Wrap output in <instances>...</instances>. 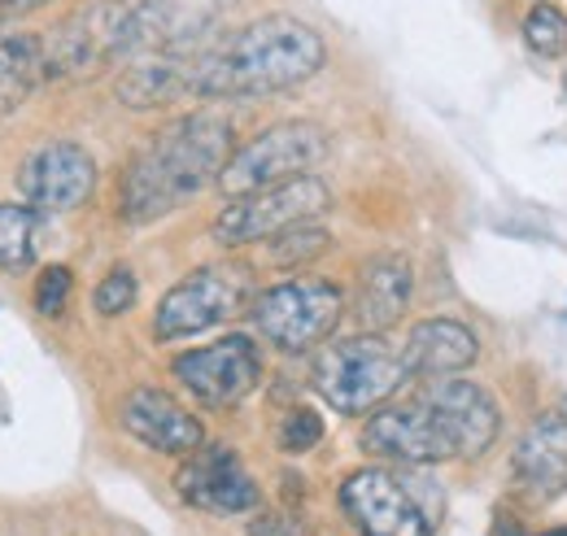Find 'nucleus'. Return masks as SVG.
<instances>
[{
    "label": "nucleus",
    "instance_id": "21",
    "mask_svg": "<svg viewBox=\"0 0 567 536\" xmlns=\"http://www.w3.org/2000/svg\"><path fill=\"white\" fill-rule=\"evenodd\" d=\"M40 83H44V40L0 35V123L13 118Z\"/></svg>",
    "mask_w": 567,
    "mask_h": 536
},
{
    "label": "nucleus",
    "instance_id": "24",
    "mask_svg": "<svg viewBox=\"0 0 567 536\" xmlns=\"http://www.w3.org/2000/svg\"><path fill=\"white\" fill-rule=\"evenodd\" d=\"M524 40H528V49H533L537 58H564L567 53V13L559 9V4H550V0L533 4L528 18H524Z\"/></svg>",
    "mask_w": 567,
    "mask_h": 536
},
{
    "label": "nucleus",
    "instance_id": "14",
    "mask_svg": "<svg viewBox=\"0 0 567 536\" xmlns=\"http://www.w3.org/2000/svg\"><path fill=\"white\" fill-rule=\"evenodd\" d=\"M420 402L445 427V436L454 445V458L489 454V445L497 441V427H502V414H497L494 393L485 384H472V380H458V375H441V380L424 384Z\"/></svg>",
    "mask_w": 567,
    "mask_h": 536
},
{
    "label": "nucleus",
    "instance_id": "3",
    "mask_svg": "<svg viewBox=\"0 0 567 536\" xmlns=\"http://www.w3.org/2000/svg\"><path fill=\"white\" fill-rule=\"evenodd\" d=\"M411 380L402 349H393L384 332H358L328 344L315 367L310 384L337 414H371L389 405Z\"/></svg>",
    "mask_w": 567,
    "mask_h": 536
},
{
    "label": "nucleus",
    "instance_id": "19",
    "mask_svg": "<svg viewBox=\"0 0 567 536\" xmlns=\"http://www.w3.org/2000/svg\"><path fill=\"white\" fill-rule=\"evenodd\" d=\"M402 358L411 367V375L420 380H441V375H458L481 358V340L467 323L458 319H424L406 332Z\"/></svg>",
    "mask_w": 567,
    "mask_h": 536
},
{
    "label": "nucleus",
    "instance_id": "27",
    "mask_svg": "<svg viewBox=\"0 0 567 536\" xmlns=\"http://www.w3.org/2000/svg\"><path fill=\"white\" fill-rule=\"evenodd\" d=\"M71 284H74V275H71V267H62V262L40 270V279H35V315L62 319V315H66V301H71Z\"/></svg>",
    "mask_w": 567,
    "mask_h": 536
},
{
    "label": "nucleus",
    "instance_id": "10",
    "mask_svg": "<svg viewBox=\"0 0 567 536\" xmlns=\"http://www.w3.org/2000/svg\"><path fill=\"white\" fill-rule=\"evenodd\" d=\"M171 375L202 405H236L262 384V353L249 336H223L206 349H188L171 362Z\"/></svg>",
    "mask_w": 567,
    "mask_h": 536
},
{
    "label": "nucleus",
    "instance_id": "15",
    "mask_svg": "<svg viewBox=\"0 0 567 536\" xmlns=\"http://www.w3.org/2000/svg\"><path fill=\"white\" fill-rule=\"evenodd\" d=\"M175 488L188 506L210 515H245L258 506V484L231 445H202L197 454H188Z\"/></svg>",
    "mask_w": 567,
    "mask_h": 536
},
{
    "label": "nucleus",
    "instance_id": "9",
    "mask_svg": "<svg viewBox=\"0 0 567 536\" xmlns=\"http://www.w3.org/2000/svg\"><path fill=\"white\" fill-rule=\"evenodd\" d=\"M341 511L358 536H432V511L402 471L358 467L341 480Z\"/></svg>",
    "mask_w": 567,
    "mask_h": 536
},
{
    "label": "nucleus",
    "instance_id": "18",
    "mask_svg": "<svg viewBox=\"0 0 567 536\" xmlns=\"http://www.w3.org/2000/svg\"><path fill=\"white\" fill-rule=\"evenodd\" d=\"M415 292V270L402 254H375L358 270L354 288V319L362 332H389L402 323Z\"/></svg>",
    "mask_w": 567,
    "mask_h": 536
},
{
    "label": "nucleus",
    "instance_id": "28",
    "mask_svg": "<svg viewBox=\"0 0 567 536\" xmlns=\"http://www.w3.org/2000/svg\"><path fill=\"white\" fill-rule=\"evenodd\" d=\"M249 536H315V533L297 515H288V511H267V515H258L249 524Z\"/></svg>",
    "mask_w": 567,
    "mask_h": 536
},
{
    "label": "nucleus",
    "instance_id": "5",
    "mask_svg": "<svg viewBox=\"0 0 567 536\" xmlns=\"http://www.w3.org/2000/svg\"><path fill=\"white\" fill-rule=\"evenodd\" d=\"M323 157H328V132L310 118H288V123H276L254 140H245L227 157V166L218 175V193L227 202H236V197L276 188L297 175H310Z\"/></svg>",
    "mask_w": 567,
    "mask_h": 536
},
{
    "label": "nucleus",
    "instance_id": "30",
    "mask_svg": "<svg viewBox=\"0 0 567 536\" xmlns=\"http://www.w3.org/2000/svg\"><path fill=\"white\" fill-rule=\"evenodd\" d=\"M546 536H567V528H559V533H546Z\"/></svg>",
    "mask_w": 567,
    "mask_h": 536
},
{
    "label": "nucleus",
    "instance_id": "8",
    "mask_svg": "<svg viewBox=\"0 0 567 536\" xmlns=\"http://www.w3.org/2000/svg\"><path fill=\"white\" fill-rule=\"evenodd\" d=\"M254 306L249 292V270L240 267H197L184 275L175 288H166V297L153 310V336L157 340H188L202 336L245 315Z\"/></svg>",
    "mask_w": 567,
    "mask_h": 536
},
{
    "label": "nucleus",
    "instance_id": "2",
    "mask_svg": "<svg viewBox=\"0 0 567 536\" xmlns=\"http://www.w3.org/2000/svg\"><path fill=\"white\" fill-rule=\"evenodd\" d=\"M236 132L231 118L197 110L184 114L175 123H166L162 132H153L141 148L132 153L123 179H118V218L123 223H157L166 214H175L188 197H197L202 188L218 184L227 157L236 153Z\"/></svg>",
    "mask_w": 567,
    "mask_h": 536
},
{
    "label": "nucleus",
    "instance_id": "11",
    "mask_svg": "<svg viewBox=\"0 0 567 536\" xmlns=\"http://www.w3.org/2000/svg\"><path fill=\"white\" fill-rule=\"evenodd\" d=\"M223 18V0H141L127 18V62L188 58L206 44Z\"/></svg>",
    "mask_w": 567,
    "mask_h": 536
},
{
    "label": "nucleus",
    "instance_id": "6",
    "mask_svg": "<svg viewBox=\"0 0 567 536\" xmlns=\"http://www.w3.org/2000/svg\"><path fill=\"white\" fill-rule=\"evenodd\" d=\"M127 0H92L44 31V83L92 79L101 70L127 62Z\"/></svg>",
    "mask_w": 567,
    "mask_h": 536
},
{
    "label": "nucleus",
    "instance_id": "16",
    "mask_svg": "<svg viewBox=\"0 0 567 536\" xmlns=\"http://www.w3.org/2000/svg\"><path fill=\"white\" fill-rule=\"evenodd\" d=\"M118 423L148 445L153 454H171V458H188L206 445V432H202V419L188 410L184 402H175L166 389H153L141 384L132 389L123 405H118Z\"/></svg>",
    "mask_w": 567,
    "mask_h": 536
},
{
    "label": "nucleus",
    "instance_id": "1",
    "mask_svg": "<svg viewBox=\"0 0 567 536\" xmlns=\"http://www.w3.org/2000/svg\"><path fill=\"white\" fill-rule=\"evenodd\" d=\"M323 62H328V44L310 22L292 13H267L193 53L188 92L202 101L271 96L315 79Z\"/></svg>",
    "mask_w": 567,
    "mask_h": 536
},
{
    "label": "nucleus",
    "instance_id": "31",
    "mask_svg": "<svg viewBox=\"0 0 567 536\" xmlns=\"http://www.w3.org/2000/svg\"><path fill=\"white\" fill-rule=\"evenodd\" d=\"M564 83H567V79H564Z\"/></svg>",
    "mask_w": 567,
    "mask_h": 536
},
{
    "label": "nucleus",
    "instance_id": "26",
    "mask_svg": "<svg viewBox=\"0 0 567 536\" xmlns=\"http://www.w3.org/2000/svg\"><path fill=\"white\" fill-rule=\"evenodd\" d=\"M319 441H323V419H319V410L297 405V410H288V414L280 419V450L284 454H310Z\"/></svg>",
    "mask_w": 567,
    "mask_h": 536
},
{
    "label": "nucleus",
    "instance_id": "25",
    "mask_svg": "<svg viewBox=\"0 0 567 536\" xmlns=\"http://www.w3.org/2000/svg\"><path fill=\"white\" fill-rule=\"evenodd\" d=\"M136 297H141L136 270L110 267L105 270V279L96 284V292H92V310H96L101 319H118V315H127V310L136 306Z\"/></svg>",
    "mask_w": 567,
    "mask_h": 536
},
{
    "label": "nucleus",
    "instance_id": "23",
    "mask_svg": "<svg viewBox=\"0 0 567 536\" xmlns=\"http://www.w3.org/2000/svg\"><path fill=\"white\" fill-rule=\"evenodd\" d=\"M328 245H332V236L319 223H301V227H288V231L267 240V262H276V267H301V262L328 254Z\"/></svg>",
    "mask_w": 567,
    "mask_h": 536
},
{
    "label": "nucleus",
    "instance_id": "29",
    "mask_svg": "<svg viewBox=\"0 0 567 536\" xmlns=\"http://www.w3.org/2000/svg\"><path fill=\"white\" fill-rule=\"evenodd\" d=\"M49 0H0V22H13V18H27L35 9H44Z\"/></svg>",
    "mask_w": 567,
    "mask_h": 536
},
{
    "label": "nucleus",
    "instance_id": "4",
    "mask_svg": "<svg viewBox=\"0 0 567 536\" xmlns=\"http://www.w3.org/2000/svg\"><path fill=\"white\" fill-rule=\"evenodd\" d=\"M258 336L280 353H310L346 319V292L319 275H292L262 288L249 306Z\"/></svg>",
    "mask_w": 567,
    "mask_h": 536
},
{
    "label": "nucleus",
    "instance_id": "22",
    "mask_svg": "<svg viewBox=\"0 0 567 536\" xmlns=\"http://www.w3.org/2000/svg\"><path fill=\"white\" fill-rule=\"evenodd\" d=\"M35 227L40 214L27 202H0V270H27L35 262Z\"/></svg>",
    "mask_w": 567,
    "mask_h": 536
},
{
    "label": "nucleus",
    "instance_id": "12",
    "mask_svg": "<svg viewBox=\"0 0 567 536\" xmlns=\"http://www.w3.org/2000/svg\"><path fill=\"white\" fill-rule=\"evenodd\" d=\"M96 188V162L74 140H49L27 153L18 171V193L35 214H71Z\"/></svg>",
    "mask_w": 567,
    "mask_h": 536
},
{
    "label": "nucleus",
    "instance_id": "7",
    "mask_svg": "<svg viewBox=\"0 0 567 536\" xmlns=\"http://www.w3.org/2000/svg\"><path fill=\"white\" fill-rule=\"evenodd\" d=\"M328 209H332V188L319 175H297L288 184L227 202V209L214 218L210 236L223 249H240V245H254V240H271L288 227L315 223Z\"/></svg>",
    "mask_w": 567,
    "mask_h": 536
},
{
    "label": "nucleus",
    "instance_id": "17",
    "mask_svg": "<svg viewBox=\"0 0 567 536\" xmlns=\"http://www.w3.org/2000/svg\"><path fill=\"white\" fill-rule=\"evenodd\" d=\"M515 484L533 497V502H550L567 488V414L546 410L528 423V432L515 445L511 458Z\"/></svg>",
    "mask_w": 567,
    "mask_h": 536
},
{
    "label": "nucleus",
    "instance_id": "13",
    "mask_svg": "<svg viewBox=\"0 0 567 536\" xmlns=\"http://www.w3.org/2000/svg\"><path fill=\"white\" fill-rule=\"evenodd\" d=\"M362 450L402 467H436L454 458V445L445 436V427L436 423V414L420 398L406 405H380L371 410L367 427H362Z\"/></svg>",
    "mask_w": 567,
    "mask_h": 536
},
{
    "label": "nucleus",
    "instance_id": "20",
    "mask_svg": "<svg viewBox=\"0 0 567 536\" xmlns=\"http://www.w3.org/2000/svg\"><path fill=\"white\" fill-rule=\"evenodd\" d=\"M188 62L193 58H136L127 62V70L118 74V101L127 110H162L175 105L188 92Z\"/></svg>",
    "mask_w": 567,
    "mask_h": 536
}]
</instances>
